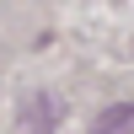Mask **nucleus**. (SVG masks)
Segmentation results:
<instances>
[{
  "label": "nucleus",
  "mask_w": 134,
  "mask_h": 134,
  "mask_svg": "<svg viewBox=\"0 0 134 134\" xmlns=\"http://www.w3.org/2000/svg\"><path fill=\"white\" fill-rule=\"evenodd\" d=\"M54 124H59V102H54L48 91L27 97V107H21V129H27V134H48Z\"/></svg>",
  "instance_id": "obj_1"
},
{
  "label": "nucleus",
  "mask_w": 134,
  "mask_h": 134,
  "mask_svg": "<svg viewBox=\"0 0 134 134\" xmlns=\"http://www.w3.org/2000/svg\"><path fill=\"white\" fill-rule=\"evenodd\" d=\"M91 134H134V107H129V102L102 107V113H97V124H91Z\"/></svg>",
  "instance_id": "obj_2"
}]
</instances>
